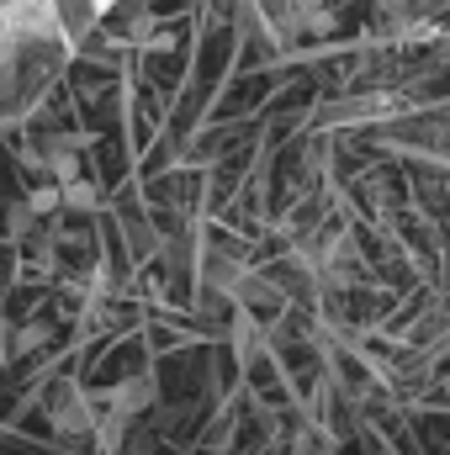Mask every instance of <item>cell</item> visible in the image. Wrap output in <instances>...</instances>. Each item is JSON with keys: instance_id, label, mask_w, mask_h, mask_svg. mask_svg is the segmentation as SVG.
<instances>
[{"instance_id": "7", "label": "cell", "mask_w": 450, "mask_h": 455, "mask_svg": "<svg viewBox=\"0 0 450 455\" xmlns=\"http://www.w3.org/2000/svg\"><path fill=\"white\" fill-rule=\"evenodd\" d=\"M48 339H53V329H48V323L37 318V323H27V329L16 334V349H21V355H32V349H43Z\"/></svg>"}, {"instance_id": "4", "label": "cell", "mask_w": 450, "mask_h": 455, "mask_svg": "<svg viewBox=\"0 0 450 455\" xmlns=\"http://www.w3.org/2000/svg\"><path fill=\"white\" fill-rule=\"evenodd\" d=\"M122 435H127V419H122V413H112L107 424H96V445H101L107 455L122 451Z\"/></svg>"}, {"instance_id": "3", "label": "cell", "mask_w": 450, "mask_h": 455, "mask_svg": "<svg viewBox=\"0 0 450 455\" xmlns=\"http://www.w3.org/2000/svg\"><path fill=\"white\" fill-rule=\"evenodd\" d=\"M59 207H69V212H96V186L91 180H64L59 186Z\"/></svg>"}, {"instance_id": "5", "label": "cell", "mask_w": 450, "mask_h": 455, "mask_svg": "<svg viewBox=\"0 0 450 455\" xmlns=\"http://www.w3.org/2000/svg\"><path fill=\"white\" fill-rule=\"evenodd\" d=\"M32 228H37V212H32L27 202H16V207L5 212V233H11V238H27Z\"/></svg>"}, {"instance_id": "6", "label": "cell", "mask_w": 450, "mask_h": 455, "mask_svg": "<svg viewBox=\"0 0 450 455\" xmlns=\"http://www.w3.org/2000/svg\"><path fill=\"white\" fill-rule=\"evenodd\" d=\"M27 207H32L37 218L59 212V186H32V191H27Z\"/></svg>"}, {"instance_id": "1", "label": "cell", "mask_w": 450, "mask_h": 455, "mask_svg": "<svg viewBox=\"0 0 450 455\" xmlns=\"http://www.w3.org/2000/svg\"><path fill=\"white\" fill-rule=\"evenodd\" d=\"M53 429H59V435H69V440L96 429V413H91V403H85L75 387H69V392H59V403H53Z\"/></svg>"}, {"instance_id": "2", "label": "cell", "mask_w": 450, "mask_h": 455, "mask_svg": "<svg viewBox=\"0 0 450 455\" xmlns=\"http://www.w3.org/2000/svg\"><path fill=\"white\" fill-rule=\"evenodd\" d=\"M154 376H133V381H122V387H112L107 392V403H112V413H122V419H133V413H143L149 403H154Z\"/></svg>"}]
</instances>
